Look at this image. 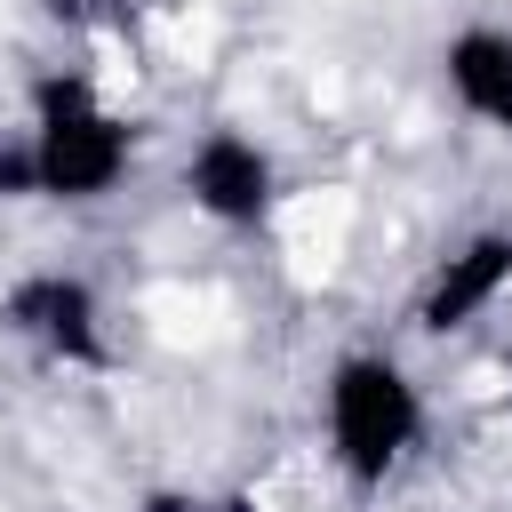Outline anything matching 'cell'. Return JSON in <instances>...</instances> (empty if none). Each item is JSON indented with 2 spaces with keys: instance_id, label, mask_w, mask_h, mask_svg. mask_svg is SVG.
<instances>
[{
  "instance_id": "obj_1",
  "label": "cell",
  "mask_w": 512,
  "mask_h": 512,
  "mask_svg": "<svg viewBox=\"0 0 512 512\" xmlns=\"http://www.w3.org/2000/svg\"><path fill=\"white\" fill-rule=\"evenodd\" d=\"M136 176V120L104 96L96 72L48 64L24 88V128L0 136V200L48 208H104Z\"/></svg>"
},
{
  "instance_id": "obj_2",
  "label": "cell",
  "mask_w": 512,
  "mask_h": 512,
  "mask_svg": "<svg viewBox=\"0 0 512 512\" xmlns=\"http://www.w3.org/2000/svg\"><path fill=\"white\" fill-rule=\"evenodd\" d=\"M424 424H432V408H424V384L400 352L352 344V352L328 360V376H320V448H328L344 488H360V496L392 488L416 464Z\"/></svg>"
},
{
  "instance_id": "obj_3",
  "label": "cell",
  "mask_w": 512,
  "mask_h": 512,
  "mask_svg": "<svg viewBox=\"0 0 512 512\" xmlns=\"http://www.w3.org/2000/svg\"><path fill=\"white\" fill-rule=\"evenodd\" d=\"M0 328L56 368H112V320L88 272H64V264L16 272L0 288Z\"/></svg>"
},
{
  "instance_id": "obj_4",
  "label": "cell",
  "mask_w": 512,
  "mask_h": 512,
  "mask_svg": "<svg viewBox=\"0 0 512 512\" xmlns=\"http://www.w3.org/2000/svg\"><path fill=\"white\" fill-rule=\"evenodd\" d=\"M184 200L216 224V232H264L280 208H288V176H280V152L248 128H200L184 168H176Z\"/></svg>"
},
{
  "instance_id": "obj_5",
  "label": "cell",
  "mask_w": 512,
  "mask_h": 512,
  "mask_svg": "<svg viewBox=\"0 0 512 512\" xmlns=\"http://www.w3.org/2000/svg\"><path fill=\"white\" fill-rule=\"evenodd\" d=\"M504 296H512V224H472V232L448 240V248L432 256V272L416 280V296H408V328L440 344V336L480 328Z\"/></svg>"
},
{
  "instance_id": "obj_6",
  "label": "cell",
  "mask_w": 512,
  "mask_h": 512,
  "mask_svg": "<svg viewBox=\"0 0 512 512\" xmlns=\"http://www.w3.org/2000/svg\"><path fill=\"white\" fill-rule=\"evenodd\" d=\"M440 88L464 120L512 136V24H488V16L456 24L440 40Z\"/></svg>"
},
{
  "instance_id": "obj_7",
  "label": "cell",
  "mask_w": 512,
  "mask_h": 512,
  "mask_svg": "<svg viewBox=\"0 0 512 512\" xmlns=\"http://www.w3.org/2000/svg\"><path fill=\"white\" fill-rule=\"evenodd\" d=\"M48 24H64V32H96V24H112L128 0H32Z\"/></svg>"
}]
</instances>
